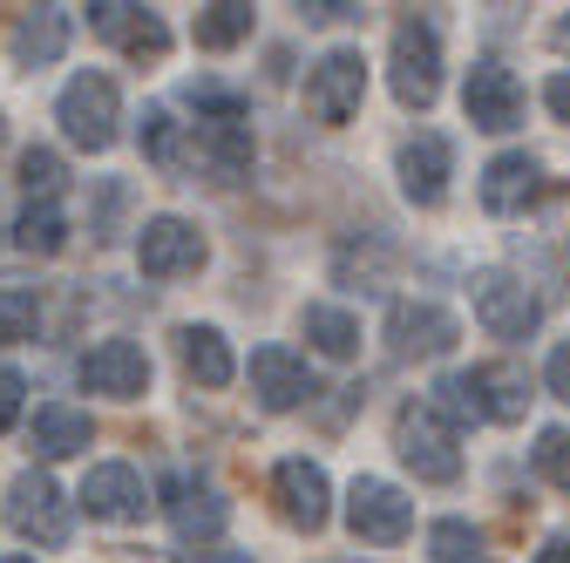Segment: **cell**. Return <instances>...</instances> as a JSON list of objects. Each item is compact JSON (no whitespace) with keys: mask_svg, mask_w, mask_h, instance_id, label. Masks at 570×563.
<instances>
[{"mask_svg":"<svg viewBox=\"0 0 570 563\" xmlns=\"http://www.w3.org/2000/svg\"><path fill=\"white\" fill-rule=\"evenodd\" d=\"M394 455L421 475V482H455L462 475V442H455V421L428 401H407L394 414Z\"/></svg>","mask_w":570,"mask_h":563,"instance_id":"6da1fadb","label":"cell"},{"mask_svg":"<svg viewBox=\"0 0 570 563\" xmlns=\"http://www.w3.org/2000/svg\"><path fill=\"white\" fill-rule=\"evenodd\" d=\"M361 96H367V61L361 48H326L313 68H306V116L340 129L361 116Z\"/></svg>","mask_w":570,"mask_h":563,"instance_id":"7a4b0ae2","label":"cell"},{"mask_svg":"<svg viewBox=\"0 0 570 563\" xmlns=\"http://www.w3.org/2000/svg\"><path fill=\"white\" fill-rule=\"evenodd\" d=\"M387 82L407 109H428L442 96V41L428 21H401L394 41H387Z\"/></svg>","mask_w":570,"mask_h":563,"instance_id":"3957f363","label":"cell"},{"mask_svg":"<svg viewBox=\"0 0 570 563\" xmlns=\"http://www.w3.org/2000/svg\"><path fill=\"white\" fill-rule=\"evenodd\" d=\"M55 116H61V129H68V144H82V150H109L116 144V122H122V96H116V82L109 76H76L61 89V102H55Z\"/></svg>","mask_w":570,"mask_h":563,"instance_id":"277c9868","label":"cell"},{"mask_svg":"<svg viewBox=\"0 0 570 563\" xmlns=\"http://www.w3.org/2000/svg\"><path fill=\"white\" fill-rule=\"evenodd\" d=\"M346 530L361 536V543H401L407 530H414V503L401 496L394 482H381V475H361L346 488Z\"/></svg>","mask_w":570,"mask_h":563,"instance_id":"5b68a950","label":"cell"},{"mask_svg":"<svg viewBox=\"0 0 570 563\" xmlns=\"http://www.w3.org/2000/svg\"><path fill=\"white\" fill-rule=\"evenodd\" d=\"M462 116H469L475 129H489V136L517 129V122H523V82L510 76L503 61H475L469 82H462Z\"/></svg>","mask_w":570,"mask_h":563,"instance_id":"8992f818","label":"cell"},{"mask_svg":"<svg viewBox=\"0 0 570 563\" xmlns=\"http://www.w3.org/2000/svg\"><path fill=\"white\" fill-rule=\"evenodd\" d=\"M455 313H442L435 299H394L387 306V346L401 360H435V354H449L455 346Z\"/></svg>","mask_w":570,"mask_h":563,"instance_id":"52a82bcc","label":"cell"},{"mask_svg":"<svg viewBox=\"0 0 570 563\" xmlns=\"http://www.w3.org/2000/svg\"><path fill=\"white\" fill-rule=\"evenodd\" d=\"M272 496H278V516L293 523V530H326V516H333V488H326V468L320 462H306V455H293V462H278L272 468Z\"/></svg>","mask_w":570,"mask_h":563,"instance_id":"ba28073f","label":"cell"},{"mask_svg":"<svg viewBox=\"0 0 570 563\" xmlns=\"http://www.w3.org/2000/svg\"><path fill=\"white\" fill-rule=\"evenodd\" d=\"M204 258H210L204 251V231L184 225V218H150V225H142V238H136V265L150 271V278H190Z\"/></svg>","mask_w":570,"mask_h":563,"instance_id":"9c48e42d","label":"cell"},{"mask_svg":"<svg viewBox=\"0 0 570 563\" xmlns=\"http://www.w3.org/2000/svg\"><path fill=\"white\" fill-rule=\"evenodd\" d=\"M8 516H14V530H21L28 543H41V550L68 543V503H61V488H55L48 475H35V468L14 482V496H8Z\"/></svg>","mask_w":570,"mask_h":563,"instance_id":"30bf717a","label":"cell"},{"mask_svg":"<svg viewBox=\"0 0 570 563\" xmlns=\"http://www.w3.org/2000/svg\"><path fill=\"white\" fill-rule=\"evenodd\" d=\"M82 387L109 394V401H136L150 387V354H142L136 339H102L96 354H82Z\"/></svg>","mask_w":570,"mask_h":563,"instance_id":"8fae6325","label":"cell"},{"mask_svg":"<svg viewBox=\"0 0 570 563\" xmlns=\"http://www.w3.org/2000/svg\"><path fill=\"white\" fill-rule=\"evenodd\" d=\"M475 319L495 339H530L537 333V299L517 286L510 271H475Z\"/></svg>","mask_w":570,"mask_h":563,"instance_id":"7c38bea8","label":"cell"},{"mask_svg":"<svg viewBox=\"0 0 570 563\" xmlns=\"http://www.w3.org/2000/svg\"><path fill=\"white\" fill-rule=\"evenodd\" d=\"M394 170H401V190H407V204H442L449 197V177H455V150H449V136H414V144H401V157H394Z\"/></svg>","mask_w":570,"mask_h":563,"instance_id":"4fadbf2b","label":"cell"},{"mask_svg":"<svg viewBox=\"0 0 570 563\" xmlns=\"http://www.w3.org/2000/svg\"><path fill=\"white\" fill-rule=\"evenodd\" d=\"M252 394H258V407L285 414V407L313 401V367L299 354H285V346H258L252 354Z\"/></svg>","mask_w":570,"mask_h":563,"instance_id":"5bb4252c","label":"cell"},{"mask_svg":"<svg viewBox=\"0 0 570 563\" xmlns=\"http://www.w3.org/2000/svg\"><path fill=\"white\" fill-rule=\"evenodd\" d=\"M164 516H170V530L184 536V543H210L225 530V503H218V488H204V482H190V475H170L164 482Z\"/></svg>","mask_w":570,"mask_h":563,"instance_id":"9a60e30c","label":"cell"},{"mask_svg":"<svg viewBox=\"0 0 570 563\" xmlns=\"http://www.w3.org/2000/svg\"><path fill=\"white\" fill-rule=\"evenodd\" d=\"M537 197H543V164L523 157V150H503L482 170V204L495 210V218H517V210H530Z\"/></svg>","mask_w":570,"mask_h":563,"instance_id":"2e32d148","label":"cell"},{"mask_svg":"<svg viewBox=\"0 0 570 563\" xmlns=\"http://www.w3.org/2000/svg\"><path fill=\"white\" fill-rule=\"evenodd\" d=\"M82 510H89L96 523H136L142 510H150V496H142V475L122 468V462L89 468V482H82Z\"/></svg>","mask_w":570,"mask_h":563,"instance_id":"e0dca14e","label":"cell"},{"mask_svg":"<svg viewBox=\"0 0 570 563\" xmlns=\"http://www.w3.org/2000/svg\"><path fill=\"white\" fill-rule=\"evenodd\" d=\"M469 387H475V414H482V421H523V414H530V381H523V367H510V360L469 367Z\"/></svg>","mask_w":570,"mask_h":563,"instance_id":"ac0fdd59","label":"cell"},{"mask_svg":"<svg viewBox=\"0 0 570 563\" xmlns=\"http://www.w3.org/2000/svg\"><path fill=\"white\" fill-rule=\"evenodd\" d=\"M197 157L210 164V177H218V184H238V177L252 170V129H245V116L204 122V129H197Z\"/></svg>","mask_w":570,"mask_h":563,"instance_id":"d6986e66","label":"cell"},{"mask_svg":"<svg viewBox=\"0 0 570 563\" xmlns=\"http://www.w3.org/2000/svg\"><path fill=\"white\" fill-rule=\"evenodd\" d=\"M177 360H184V374L197 387H232V374H238V360H232V346H225L218 326H184L177 333Z\"/></svg>","mask_w":570,"mask_h":563,"instance_id":"ffe728a7","label":"cell"},{"mask_svg":"<svg viewBox=\"0 0 570 563\" xmlns=\"http://www.w3.org/2000/svg\"><path fill=\"white\" fill-rule=\"evenodd\" d=\"M61 48H68V14L61 8H28L14 21V61L21 68H48Z\"/></svg>","mask_w":570,"mask_h":563,"instance_id":"44dd1931","label":"cell"},{"mask_svg":"<svg viewBox=\"0 0 570 563\" xmlns=\"http://www.w3.org/2000/svg\"><path fill=\"white\" fill-rule=\"evenodd\" d=\"M89 435H96V428H89V414H82V407H61V401H55V407H41V414H35V455H41V462L82 455V448H89Z\"/></svg>","mask_w":570,"mask_h":563,"instance_id":"7402d4cb","label":"cell"},{"mask_svg":"<svg viewBox=\"0 0 570 563\" xmlns=\"http://www.w3.org/2000/svg\"><path fill=\"white\" fill-rule=\"evenodd\" d=\"M299 326H306V339L320 346L326 360H353V354H361V319L340 313V306H306Z\"/></svg>","mask_w":570,"mask_h":563,"instance_id":"603a6c76","label":"cell"},{"mask_svg":"<svg viewBox=\"0 0 570 563\" xmlns=\"http://www.w3.org/2000/svg\"><path fill=\"white\" fill-rule=\"evenodd\" d=\"M245 34H252L245 0H210V8H197V48H238Z\"/></svg>","mask_w":570,"mask_h":563,"instance_id":"cb8c5ba5","label":"cell"},{"mask_svg":"<svg viewBox=\"0 0 570 563\" xmlns=\"http://www.w3.org/2000/svg\"><path fill=\"white\" fill-rule=\"evenodd\" d=\"M14 245L35 251V258H55V251L68 245V218H61L55 204H28V210H21V225H14Z\"/></svg>","mask_w":570,"mask_h":563,"instance_id":"d4e9b609","label":"cell"},{"mask_svg":"<svg viewBox=\"0 0 570 563\" xmlns=\"http://www.w3.org/2000/svg\"><path fill=\"white\" fill-rule=\"evenodd\" d=\"M428 563H489V556H482V536L462 516H442L428 530Z\"/></svg>","mask_w":570,"mask_h":563,"instance_id":"484cf974","label":"cell"},{"mask_svg":"<svg viewBox=\"0 0 570 563\" xmlns=\"http://www.w3.org/2000/svg\"><path fill=\"white\" fill-rule=\"evenodd\" d=\"M116 34H122V55H129V61H164V48H170V28H164L150 8H129Z\"/></svg>","mask_w":570,"mask_h":563,"instance_id":"4316f807","label":"cell"},{"mask_svg":"<svg viewBox=\"0 0 570 563\" xmlns=\"http://www.w3.org/2000/svg\"><path fill=\"white\" fill-rule=\"evenodd\" d=\"M142 157H150L157 170H177L184 164V122L170 109H150L142 116Z\"/></svg>","mask_w":570,"mask_h":563,"instance_id":"83f0119b","label":"cell"},{"mask_svg":"<svg viewBox=\"0 0 570 563\" xmlns=\"http://www.w3.org/2000/svg\"><path fill=\"white\" fill-rule=\"evenodd\" d=\"M35 319H41L35 293H21V286H0V346L28 339V333H35Z\"/></svg>","mask_w":570,"mask_h":563,"instance_id":"f1b7e54d","label":"cell"},{"mask_svg":"<svg viewBox=\"0 0 570 563\" xmlns=\"http://www.w3.org/2000/svg\"><path fill=\"white\" fill-rule=\"evenodd\" d=\"M21 190H28V204H35V197L48 204V197L61 190V157H55V150H28V157H21Z\"/></svg>","mask_w":570,"mask_h":563,"instance_id":"f546056e","label":"cell"},{"mask_svg":"<svg viewBox=\"0 0 570 563\" xmlns=\"http://www.w3.org/2000/svg\"><path fill=\"white\" fill-rule=\"evenodd\" d=\"M537 468L570 496V428H543V435H537Z\"/></svg>","mask_w":570,"mask_h":563,"instance_id":"4dcf8cb0","label":"cell"},{"mask_svg":"<svg viewBox=\"0 0 570 563\" xmlns=\"http://www.w3.org/2000/svg\"><path fill=\"white\" fill-rule=\"evenodd\" d=\"M435 394H442V401H428V407H449V414L482 421V414H475V387H469V374H442V381H435Z\"/></svg>","mask_w":570,"mask_h":563,"instance_id":"1f68e13d","label":"cell"},{"mask_svg":"<svg viewBox=\"0 0 570 563\" xmlns=\"http://www.w3.org/2000/svg\"><path fill=\"white\" fill-rule=\"evenodd\" d=\"M21 401H28V381H21L14 367H0V435L21 421Z\"/></svg>","mask_w":570,"mask_h":563,"instance_id":"d6a6232c","label":"cell"},{"mask_svg":"<svg viewBox=\"0 0 570 563\" xmlns=\"http://www.w3.org/2000/svg\"><path fill=\"white\" fill-rule=\"evenodd\" d=\"M543 381H550V394L557 401H570V339L557 346V354H550V367H543Z\"/></svg>","mask_w":570,"mask_h":563,"instance_id":"836d02e7","label":"cell"},{"mask_svg":"<svg viewBox=\"0 0 570 563\" xmlns=\"http://www.w3.org/2000/svg\"><path fill=\"white\" fill-rule=\"evenodd\" d=\"M543 102H550V116H557V122H570V76H550Z\"/></svg>","mask_w":570,"mask_h":563,"instance_id":"e575fe53","label":"cell"},{"mask_svg":"<svg viewBox=\"0 0 570 563\" xmlns=\"http://www.w3.org/2000/svg\"><path fill=\"white\" fill-rule=\"evenodd\" d=\"M346 14H361V8H346V0H313L306 21H346Z\"/></svg>","mask_w":570,"mask_h":563,"instance_id":"d590c367","label":"cell"},{"mask_svg":"<svg viewBox=\"0 0 570 563\" xmlns=\"http://www.w3.org/2000/svg\"><path fill=\"white\" fill-rule=\"evenodd\" d=\"M537 563H570V536H550V543L537 550Z\"/></svg>","mask_w":570,"mask_h":563,"instance_id":"8d00e7d4","label":"cell"},{"mask_svg":"<svg viewBox=\"0 0 570 563\" xmlns=\"http://www.w3.org/2000/svg\"><path fill=\"white\" fill-rule=\"evenodd\" d=\"M184 563H252V556H184Z\"/></svg>","mask_w":570,"mask_h":563,"instance_id":"74e56055","label":"cell"},{"mask_svg":"<svg viewBox=\"0 0 570 563\" xmlns=\"http://www.w3.org/2000/svg\"><path fill=\"white\" fill-rule=\"evenodd\" d=\"M557 41H563V48H570V14H563V21H557Z\"/></svg>","mask_w":570,"mask_h":563,"instance_id":"f35d334b","label":"cell"},{"mask_svg":"<svg viewBox=\"0 0 570 563\" xmlns=\"http://www.w3.org/2000/svg\"><path fill=\"white\" fill-rule=\"evenodd\" d=\"M0 563H35V556H0Z\"/></svg>","mask_w":570,"mask_h":563,"instance_id":"ab89813d","label":"cell"},{"mask_svg":"<svg viewBox=\"0 0 570 563\" xmlns=\"http://www.w3.org/2000/svg\"><path fill=\"white\" fill-rule=\"evenodd\" d=\"M0 136H8V122H0Z\"/></svg>","mask_w":570,"mask_h":563,"instance_id":"60d3db41","label":"cell"}]
</instances>
